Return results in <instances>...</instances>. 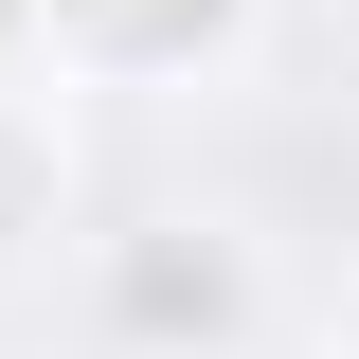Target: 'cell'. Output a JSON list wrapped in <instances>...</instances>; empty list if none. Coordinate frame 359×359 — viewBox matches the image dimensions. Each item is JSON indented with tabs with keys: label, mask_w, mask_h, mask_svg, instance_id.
I'll use <instances>...</instances> for the list:
<instances>
[{
	"label": "cell",
	"mask_w": 359,
	"mask_h": 359,
	"mask_svg": "<svg viewBox=\"0 0 359 359\" xmlns=\"http://www.w3.org/2000/svg\"><path fill=\"white\" fill-rule=\"evenodd\" d=\"M108 341L126 359H233L252 341V252H233V233H126V252H108Z\"/></svg>",
	"instance_id": "6da1fadb"
},
{
	"label": "cell",
	"mask_w": 359,
	"mask_h": 359,
	"mask_svg": "<svg viewBox=\"0 0 359 359\" xmlns=\"http://www.w3.org/2000/svg\"><path fill=\"white\" fill-rule=\"evenodd\" d=\"M36 216H54V126L18 108V90H0V252H18Z\"/></svg>",
	"instance_id": "3957f363"
},
{
	"label": "cell",
	"mask_w": 359,
	"mask_h": 359,
	"mask_svg": "<svg viewBox=\"0 0 359 359\" xmlns=\"http://www.w3.org/2000/svg\"><path fill=\"white\" fill-rule=\"evenodd\" d=\"M36 18L90 54V72H180V54H216L252 0H36Z\"/></svg>",
	"instance_id": "7a4b0ae2"
}]
</instances>
